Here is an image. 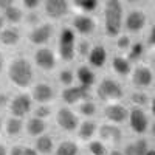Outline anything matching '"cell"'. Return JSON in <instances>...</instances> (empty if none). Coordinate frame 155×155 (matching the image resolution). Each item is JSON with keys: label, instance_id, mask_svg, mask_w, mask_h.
Instances as JSON below:
<instances>
[{"label": "cell", "instance_id": "cell-1", "mask_svg": "<svg viewBox=\"0 0 155 155\" xmlns=\"http://www.w3.org/2000/svg\"><path fill=\"white\" fill-rule=\"evenodd\" d=\"M104 33L107 37H118L124 25V12L123 3L118 0H107L104 3Z\"/></svg>", "mask_w": 155, "mask_h": 155}, {"label": "cell", "instance_id": "cell-2", "mask_svg": "<svg viewBox=\"0 0 155 155\" xmlns=\"http://www.w3.org/2000/svg\"><path fill=\"white\" fill-rule=\"evenodd\" d=\"M8 79L19 88H28L34 79V68L27 58L12 59L8 67Z\"/></svg>", "mask_w": 155, "mask_h": 155}, {"label": "cell", "instance_id": "cell-3", "mask_svg": "<svg viewBox=\"0 0 155 155\" xmlns=\"http://www.w3.org/2000/svg\"><path fill=\"white\" fill-rule=\"evenodd\" d=\"M96 95L101 101L112 104V102H118L124 96V90L118 81H115L113 78H102L96 87Z\"/></svg>", "mask_w": 155, "mask_h": 155}, {"label": "cell", "instance_id": "cell-4", "mask_svg": "<svg viewBox=\"0 0 155 155\" xmlns=\"http://www.w3.org/2000/svg\"><path fill=\"white\" fill-rule=\"evenodd\" d=\"M58 54L64 62H71L76 54V36L73 28H62L58 39Z\"/></svg>", "mask_w": 155, "mask_h": 155}, {"label": "cell", "instance_id": "cell-5", "mask_svg": "<svg viewBox=\"0 0 155 155\" xmlns=\"http://www.w3.org/2000/svg\"><path fill=\"white\" fill-rule=\"evenodd\" d=\"M8 107H9L11 116L22 120L33 110V98L27 93H19L9 101Z\"/></svg>", "mask_w": 155, "mask_h": 155}, {"label": "cell", "instance_id": "cell-6", "mask_svg": "<svg viewBox=\"0 0 155 155\" xmlns=\"http://www.w3.org/2000/svg\"><path fill=\"white\" fill-rule=\"evenodd\" d=\"M129 113H130V110L121 102H112V104H107L104 107V118L115 126H120L129 121Z\"/></svg>", "mask_w": 155, "mask_h": 155}, {"label": "cell", "instance_id": "cell-7", "mask_svg": "<svg viewBox=\"0 0 155 155\" xmlns=\"http://www.w3.org/2000/svg\"><path fill=\"white\" fill-rule=\"evenodd\" d=\"M34 64L37 68H41L42 71H53L56 64H58V58L54 54V51L48 48V47H41L34 51Z\"/></svg>", "mask_w": 155, "mask_h": 155}, {"label": "cell", "instance_id": "cell-8", "mask_svg": "<svg viewBox=\"0 0 155 155\" xmlns=\"http://www.w3.org/2000/svg\"><path fill=\"white\" fill-rule=\"evenodd\" d=\"M56 124L64 132H76L79 127V118L70 107H61L56 112Z\"/></svg>", "mask_w": 155, "mask_h": 155}, {"label": "cell", "instance_id": "cell-9", "mask_svg": "<svg viewBox=\"0 0 155 155\" xmlns=\"http://www.w3.org/2000/svg\"><path fill=\"white\" fill-rule=\"evenodd\" d=\"M129 126H130V130L137 135H143L147 132L149 127V118L147 113L140 109V107H134L130 109V113H129Z\"/></svg>", "mask_w": 155, "mask_h": 155}, {"label": "cell", "instance_id": "cell-10", "mask_svg": "<svg viewBox=\"0 0 155 155\" xmlns=\"http://www.w3.org/2000/svg\"><path fill=\"white\" fill-rule=\"evenodd\" d=\"M88 90L90 88H85L82 85H71L62 90L61 98L67 106H79L81 102L88 99Z\"/></svg>", "mask_w": 155, "mask_h": 155}, {"label": "cell", "instance_id": "cell-11", "mask_svg": "<svg viewBox=\"0 0 155 155\" xmlns=\"http://www.w3.org/2000/svg\"><path fill=\"white\" fill-rule=\"evenodd\" d=\"M147 23V16L141 9H130L124 17V27L129 33H140L143 31Z\"/></svg>", "mask_w": 155, "mask_h": 155}, {"label": "cell", "instance_id": "cell-12", "mask_svg": "<svg viewBox=\"0 0 155 155\" xmlns=\"http://www.w3.org/2000/svg\"><path fill=\"white\" fill-rule=\"evenodd\" d=\"M54 33V28L51 23H41L37 27H33L30 34H28V41L33 45H39V47H44Z\"/></svg>", "mask_w": 155, "mask_h": 155}, {"label": "cell", "instance_id": "cell-13", "mask_svg": "<svg viewBox=\"0 0 155 155\" xmlns=\"http://www.w3.org/2000/svg\"><path fill=\"white\" fill-rule=\"evenodd\" d=\"M70 11V3L65 0H47L44 2V12L48 19H62L68 14Z\"/></svg>", "mask_w": 155, "mask_h": 155}, {"label": "cell", "instance_id": "cell-14", "mask_svg": "<svg viewBox=\"0 0 155 155\" xmlns=\"http://www.w3.org/2000/svg\"><path fill=\"white\" fill-rule=\"evenodd\" d=\"M153 73L147 65H138L130 73V81L138 88H147L153 84Z\"/></svg>", "mask_w": 155, "mask_h": 155}, {"label": "cell", "instance_id": "cell-15", "mask_svg": "<svg viewBox=\"0 0 155 155\" xmlns=\"http://www.w3.org/2000/svg\"><path fill=\"white\" fill-rule=\"evenodd\" d=\"M73 31H76L81 36H90L96 30V22L92 16L88 14H76L71 20Z\"/></svg>", "mask_w": 155, "mask_h": 155}, {"label": "cell", "instance_id": "cell-16", "mask_svg": "<svg viewBox=\"0 0 155 155\" xmlns=\"http://www.w3.org/2000/svg\"><path fill=\"white\" fill-rule=\"evenodd\" d=\"M98 134H99V140L102 143H109V144H120L121 140H123V130L120 129V126H115L110 123H106L99 126L98 129Z\"/></svg>", "mask_w": 155, "mask_h": 155}, {"label": "cell", "instance_id": "cell-17", "mask_svg": "<svg viewBox=\"0 0 155 155\" xmlns=\"http://www.w3.org/2000/svg\"><path fill=\"white\" fill-rule=\"evenodd\" d=\"M31 98L33 101H36L39 106L41 104H48L54 99V88L51 87L47 82H39L33 87V92H31Z\"/></svg>", "mask_w": 155, "mask_h": 155}, {"label": "cell", "instance_id": "cell-18", "mask_svg": "<svg viewBox=\"0 0 155 155\" xmlns=\"http://www.w3.org/2000/svg\"><path fill=\"white\" fill-rule=\"evenodd\" d=\"M74 73H76V81L79 82V85L90 88L96 84V74L90 65H79Z\"/></svg>", "mask_w": 155, "mask_h": 155}, {"label": "cell", "instance_id": "cell-19", "mask_svg": "<svg viewBox=\"0 0 155 155\" xmlns=\"http://www.w3.org/2000/svg\"><path fill=\"white\" fill-rule=\"evenodd\" d=\"M88 65L93 68H102L107 64V50L102 45L92 47V51L88 54Z\"/></svg>", "mask_w": 155, "mask_h": 155}, {"label": "cell", "instance_id": "cell-20", "mask_svg": "<svg viewBox=\"0 0 155 155\" xmlns=\"http://www.w3.org/2000/svg\"><path fill=\"white\" fill-rule=\"evenodd\" d=\"M99 126L93 121V120H84L82 123H79V127H78V138L82 141H92L93 137L96 135Z\"/></svg>", "mask_w": 155, "mask_h": 155}, {"label": "cell", "instance_id": "cell-21", "mask_svg": "<svg viewBox=\"0 0 155 155\" xmlns=\"http://www.w3.org/2000/svg\"><path fill=\"white\" fill-rule=\"evenodd\" d=\"M47 121L45 120H41V118H36V116H33V118H30L27 121V124H25V130H27V134L30 137H34V138H39L45 135L47 132Z\"/></svg>", "mask_w": 155, "mask_h": 155}, {"label": "cell", "instance_id": "cell-22", "mask_svg": "<svg viewBox=\"0 0 155 155\" xmlns=\"http://www.w3.org/2000/svg\"><path fill=\"white\" fill-rule=\"evenodd\" d=\"M112 70L118 76H121V78L129 76L132 73V62L129 61L126 56L116 54V56L112 58Z\"/></svg>", "mask_w": 155, "mask_h": 155}, {"label": "cell", "instance_id": "cell-23", "mask_svg": "<svg viewBox=\"0 0 155 155\" xmlns=\"http://www.w3.org/2000/svg\"><path fill=\"white\" fill-rule=\"evenodd\" d=\"M20 42V31L14 27H5L0 31V44L5 47H16Z\"/></svg>", "mask_w": 155, "mask_h": 155}, {"label": "cell", "instance_id": "cell-24", "mask_svg": "<svg viewBox=\"0 0 155 155\" xmlns=\"http://www.w3.org/2000/svg\"><path fill=\"white\" fill-rule=\"evenodd\" d=\"M149 150V143L146 138H138L132 143L126 144L124 147V155H146V152Z\"/></svg>", "mask_w": 155, "mask_h": 155}, {"label": "cell", "instance_id": "cell-25", "mask_svg": "<svg viewBox=\"0 0 155 155\" xmlns=\"http://www.w3.org/2000/svg\"><path fill=\"white\" fill-rule=\"evenodd\" d=\"M5 134L8 137H19L22 134V130L25 129V124L20 118H14V116H11V118H8L5 121Z\"/></svg>", "mask_w": 155, "mask_h": 155}, {"label": "cell", "instance_id": "cell-26", "mask_svg": "<svg viewBox=\"0 0 155 155\" xmlns=\"http://www.w3.org/2000/svg\"><path fill=\"white\" fill-rule=\"evenodd\" d=\"M34 147L39 153H44V155H48L51 152H54V141L50 135H42L36 138V143H34Z\"/></svg>", "mask_w": 155, "mask_h": 155}, {"label": "cell", "instance_id": "cell-27", "mask_svg": "<svg viewBox=\"0 0 155 155\" xmlns=\"http://www.w3.org/2000/svg\"><path fill=\"white\" fill-rule=\"evenodd\" d=\"M54 155H79V146L73 140H64L54 149Z\"/></svg>", "mask_w": 155, "mask_h": 155}, {"label": "cell", "instance_id": "cell-28", "mask_svg": "<svg viewBox=\"0 0 155 155\" xmlns=\"http://www.w3.org/2000/svg\"><path fill=\"white\" fill-rule=\"evenodd\" d=\"M23 17H25V14H23L22 8L16 6L14 3H12L11 6H8V8L3 11V19H5V22H9L11 25L20 23V22L23 20Z\"/></svg>", "mask_w": 155, "mask_h": 155}, {"label": "cell", "instance_id": "cell-29", "mask_svg": "<svg viewBox=\"0 0 155 155\" xmlns=\"http://www.w3.org/2000/svg\"><path fill=\"white\" fill-rule=\"evenodd\" d=\"M73 5L76 9L81 11V14H88V16L99 8V2H96V0H76V2H73Z\"/></svg>", "mask_w": 155, "mask_h": 155}, {"label": "cell", "instance_id": "cell-30", "mask_svg": "<svg viewBox=\"0 0 155 155\" xmlns=\"http://www.w3.org/2000/svg\"><path fill=\"white\" fill-rule=\"evenodd\" d=\"M96 110H98L96 104H95L93 101H90V99L81 102V104L78 106V112H79V115L85 116V118H92V116H95L96 115Z\"/></svg>", "mask_w": 155, "mask_h": 155}, {"label": "cell", "instance_id": "cell-31", "mask_svg": "<svg viewBox=\"0 0 155 155\" xmlns=\"http://www.w3.org/2000/svg\"><path fill=\"white\" fill-rule=\"evenodd\" d=\"M58 79H59V82L65 88L71 87V85H74V81H76V73L73 70H70V68H64V70L59 71Z\"/></svg>", "mask_w": 155, "mask_h": 155}, {"label": "cell", "instance_id": "cell-32", "mask_svg": "<svg viewBox=\"0 0 155 155\" xmlns=\"http://www.w3.org/2000/svg\"><path fill=\"white\" fill-rule=\"evenodd\" d=\"M87 147H88L90 155H107L109 153L106 143H102L101 140H92V141H88Z\"/></svg>", "mask_w": 155, "mask_h": 155}, {"label": "cell", "instance_id": "cell-33", "mask_svg": "<svg viewBox=\"0 0 155 155\" xmlns=\"http://www.w3.org/2000/svg\"><path fill=\"white\" fill-rule=\"evenodd\" d=\"M144 54V44H141V42H134L132 47L129 48L127 51V59L130 61V62H135L138 59H141V56Z\"/></svg>", "mask_w": 155, "mask_h": 155}, {"label": "cell", "instance_id": "cell-34", "mask_svg": "<svg viewBox=\"0 0 155 155\" xmlns=\"http://www.w3.org/2000/svg\"><path fill=\"white\" fill-rule=\"evenodd\" d=\"M130 101L134 102V106H137V107L141 109L143 106H146L147 102H149V96L144 92H134L130 95Z\"/></svg>", "mask_w": 155, "mask_h": 155}, {"label": "cell", "instance_id": "cell-35", "mask_svg": "<svg viewBox=\"0 0 155 155\" xmlns=\"http://www.w3.org/2000/svg\"><path fill=\"white\" fill-rule=\"evenodd\" d=\"M132 44L134 42L130 41V36H127V34H120L116 37V48L121 50V51H129Z\"/></svg>", "mask_w": 155, "mask_h": 155}, {"label": "cell", "instance_id": "cell-36", "mask_svg": "<svg viewBox=\"0 0 155 155\" xmlns=\"http://www.w3.org/2000/svg\"><path fill=\"white\" fill-rule=\"evenodd\" d=\"M90 51H92V45H90V42L85 41V39H82V41H79L76 44V54H79L82 58H88Z\"/></svg>", "mask_w": 155, "mask_h": 155}, {"label": "cell", "instance_id": "cell-37", "mask_svg": "<svg viewBox=\"0 0 155 155\" xmlns=\"http://www.w3.org/2000/svg\"><path fill=\"white\" fill-rule=\"evenodd\" d=\"M50 115H51V109H50V106H47V104H41V106H37V107L34 109V116H36V118L45 120V118H48Z\"/></svg>", "mask_w": 155, "mask_h": 155}, {"label": "cell", "instance_id": "cell-38", "mask_svg": "<svg viewBox=\"0 0 155 155\" xmlns=\"http://www.w3.org/2000/svg\"><path fill=\"white\" fill-rule=\"evenodd\" d=\"M20 5H22L23 8L30 9V11H34L39 5H41V2H39V0H22Z\"/></svg>", "mask_w": 155, "mask_h": 155}, {"label": "cell", "instance_id": "cell-39", "mask_svg": "<svg viewBox=\"0 0 155 155\" xmlns=\"http://www.w3.org/2000/svg\"><path fill=\"white\" fill-rule=\"evenodd\" d=\"M27 19H28V20H27L28 23H31V25L34 23V27L41 25V23H39V16H37V14H34V12H30V14L27 16Z\"/></svg>", "mask_w": 155, "mask_h": 155}, {"label": "cell", "instance_id": "cell-40", "mask_svg": "<svg viewBox=\"0 0 155 155\" xmlns=\"http://www.w3.org/2000/svg\"><path fill=\"white\" fill-rule=\"evenodd\" d=\"M147 42H149V45L155 47V22H153L152 28H150V31H149V37H147Z\"/></svg>", "mask_w": 155, "mask_h": 155}, {"label": "cell", "instance_id": "cell-41", "mask_svg": "<svg viewBox=\"0 0 155 155\" xmlns=\"http://www.w3.org/2000/svg\"><path fill=\"white\" fill-rule=\"evenodd\" d=\"M8 155H23V147L22 146H12L9 149Z\"/></svg>", "mask_w": 155, "mask_h": 155}, {"label": "cell", "instance_id": "cell-42", "mask_svg": "<svg viewBox=\"0 0 155 155\" xmlns=\"http://www.w3.org/2000/svg\"><path fill=\"white\" fill-rule=\"evenodd\" d=\"M23 155H39V152L36 150V147H31V146H23Z\"/></svg>", "mask_w": 155, "mask_h": 155}, {"label": "cell", "instance_id": "cell-43", "mask_svg": "<svg viewBox=\"0 0 155 155\" xmlns=\"http://www.w3.org/2000/svg\"><path fill=\"white\" fill-rule=\"evenodd\" d=\"M6 102H8V98H6V95H5V93H0V107L6 106Z\"/></svg>", "mask_w": 155, "mask_h": 155}, {"label": "cell", "instance_id": "cell-44", "mask_svg": "<svg viewBox=\"0 0 155 155\" xmlns=\"http://www.w3.org/2000/svg\"><path fill=\"white\" fill-rule=\"evenodd\" d=\"M3 68H5V59H3V54H2V51H0V74H2Z\"/></svg>", "mask_w": 155, "mask_h": 155}, {"label": "cell", "instance_id": "cell-45", "mask_svg": "<svg viewBox=\"0 0 155 155\" xmlns=\"http://www.w3.org/2000/svg\"><path fill=\"white\" fill-rule=\"evenodd\" d=\"M107 155H124V152L120 150V149H112V150H109Z\"/></svg>", "mask_w": 155, "mask_h": 155}, {"label": "cell", "instance_id": "cell-46", "mask_svg": "<svg viewBox=\"0 0 155 155\" xmlns=\"http://www.w3.org/2000/svg\"><path fill=\"white\" fill-rule=\"evenodd\" d=\"M150 113L155 116V98L150 99Z\"/></svg>", "mask_w": 155, "mask_h": 155}, {"label": "cell", "instance_id": "cell-47", "mask_svg": "<svg viewBox=\"0 0 155 155\" xmlns=\"http://www.w3.org/2000/svg\"><path fill=\"white\" fill-rule=\"evenodd\" d=\"M0 155H8V149L3 144H0Z\"/></svg>", "mask_w": 155, "mask_h": 155}, {"label": "cell", "instance_id": "cell-48", "mask_svg": "<svg viewBox=\"0 0 155 155\" xmlns=\"http://www.w3.org/2000/svg\"><path fill=\"white\" fill-rule=\"evenodd\" d=\"M3 28H5V19H3V16H0V31Z\"/></svg>", "mask_w": 155, "mask_h": 155}, {"label": "cell", "instance_id": "cell-49", "mask_svg": "<svg viewBox=\"0 0 155 155\" xmlns=\"http://www.w3.org/2000/svg\"><path fill=\"white\" fill-rule=\"evenodd\" d=\"M146 155H155V147H149V150L146 152Z\"/></svg>", "mask_w": 155, "mask_h": 155}, {"label": "cell", "instance_id": "cell-50", "mask_svg": "<svg viewBox=\"0 0 155 155\" xmlns=\"http://www.w3.org/2000/svg\"><path fill=\"white\" fill-rule=\"evenodd\" d=\"M150 132H152V135H153V137H155V123H153V124H152V129H150Z\"/></svg>", "mask_w": 155, "mask_h": 155}, {"label": "cell", "instance_id": "cell-51", "mask_svg": "<svg viewBox=\"0 0 155 155\" xmlns=\"http://www.w3.org/2000/svg\"><path fill=\"white\" fill-rule=\"evenodd\" d=\"M3 126H5V124H3V121H2V118H0V132H2V130H3Z\"/></svg>", "mask_w": 155, "mask_h": 155}, {"label": "cell", "instance_id": "cell-52", "mask_svg": "<svg viewBox=\"0 0 155 155\" xmlns=\"http://www.w3.org/2000/svg\"><path fill=\"white\" fill-rule=\"evenodd\" d=\"M153 87H155V78H153Z\"/></svg>", "mask_w": 155, "mask_h": 155}]
</instances>
